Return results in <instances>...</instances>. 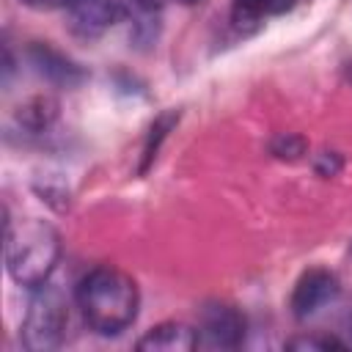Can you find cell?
Returning a JSON list of instances; mask_svg holds the SVG:
<instances>
[{"instance_id":"1","label":"cell","mask_w":352,"mask_h":352,"mask_svg":"<svg viewBox=\"0 0 352 352\" xmlns=\"http://www.w3.org/2000/svg\"><path fill=\"white\" fill-rule=\"evenodd\" d=\"M77 305L91 330L116 336L138 316V283L118 267H94L77 283Z\"/></svg>"},{"instance_id":"2","label":"cell","mask_w":352,"mask_h":352,"mask_svg":"<svg viewBox=\"0 0 352 352\" xmlns=\"http://www.w3.org/2000/svg\"><path fill=\"white\" fill-rule=\"evenodd\" d=\"M58 256L60 236L50 223L28 217L14 226L11 220H6V270L14 283L38 289L50 280Z\"/></svg>"},{"instance_id":"3","label":"cell","mask_w":352,"mask_h":352,"mask_svg":"<svg viewBox=\"0 0 352 352\" xmlns=\"http://www.w3.org/2000/svg\"><path fill=\"white\" fill-rule=\"evenodd\" d=\"M69 322V311H66V300L60 294V289L41 283L28 305L25 322H22V341L28 349L33 352H47L55 349L63 341V330Z\"/></svg>"},{"instance_id":"4","label":"cell","mask_w":352,"mask_h":352,"mask_svg":"<svg viewBox=\"0 0 352 352\" xmlns=\"http://www.w3.org/2000/svg\"><path fill=\"white\" fill-rule=\"evenodd\" d=\"M198 346L209 349H234L245 338V316L226 302H209L201 311L198 322Z\"/></svg>"},{"instance_id":"5","label":"cell","mask_w":352,"mask_h":352,"mask_svg":"<svg viewBox=\"0 0 352 352\" xmlns=\"http://www.w3.org/2000/svg\"><path fill=\"white\" fill-rule=\"evenodd\" d=\"M63 11L69 30L80 38H99L124 16L118 0H69Z\"/></svg>"},{"instance_id":"6","label":"cell","mask_w":352,"mask_h":352,"mask_svg":"<svg viewBox=\"0 0 352 352\" xmlns=\"http://www.w3.org/2000/svg\"><path fill=\"white\" fill-rule=\"evenodd\" d=\"M336 297H338V278L330 270L314 267V270L302 272L300 280L294 283L292 311H294L297 319H308L319 308H324L327 302H333Z\"/></svg>"},{"instance_id":"7","label":"cell","mask_w":352,"mask_h":352,"mask_svg":"<svg viewBox=\"0 0 352 352\" xmlns=\"http://www.w3.org/2000/svg\"><path fill=\"white\" fill-rule=\"evenodd\" d=\"M135 346L143 352H190L198 346V333L184 322H162L151 327Z\"/></svg>"},{"instance_id":"8","label":"cell","mask_w":352,"mask_h":352,"mask_svg":"<svg viewBox=\"0 0 352 352\" xmlns=\"http://www.w3.org/2000/svg\"><path fill=\"white\" fill-rule=\"evenodd\" d=\"M30 60H33V66L38 69V74H44V77L52 80V82L74 85V82L82 80L80 66L72 63L69 58H63L60 52L50 50L47 44H33V47H30Z\"/></svg>"},{"instance_id":"9","label":"cell","mask_w":352,"mask_h":352,"mask_svg":"<svg viewBox=\"0 0 352 352\" xmlns=\"http://www.w3.org/2000/svg\"><path fill=\"white\" fill-rule=\"evenodd\" d=\"M264 16H267V11H264L261 0H234V6H231V22L242 33L256 30L264 22Z\"/></svg>"},{"instance_id":"10","label":"cell","mask_w":352,"mask_h":352,"mask_svg":"<svg viewBox=\"0 0 352 352\" xmlns=\"http://www.w3.org/2000/svg\"><path fill=\"white\" fill-rule=\"evenodd\" d=\"M55 110H58V104H55L50 96H36V99H30V102L22 107L19 121L28 124L30 129H44V126L55 118Z\"/></svg>"},{"instance_id":"11","label":"cell","mask_w":352,"mask_h":352,"mask_svg":"<svg viewBox=\"0 0 352 352\" xmlns=\"http://www.w3.org/2000/svg\"><path fill=\"white\" fill-rule=\"evenodd\" d=\"M305 148H308L305 138H302V135H292V132L278 135V138H272V143H270V151H272L278 160H289V162L300 160V157L305 154Z\"/></svg>"},{"instance_id":"12","label":"cell","mask_w":352,"mask_h":352,"mask_svg":"<svg viewBox=\"0 0 352 352\" xmlns=\"http://www.w3.org/2000/svg\"><path fill=\"white\" fill-rule=\"evenodd\" d=\"M176 118H179V116L165 113V116H160V118L154 121L151 135H148V143H146V151H143V168H140V170H146V168H148V162L157 157V146H160V140L168 135V129L173 126V121H176Z\"/></svg>"},{"instance_id":"13","label":"cell","mask_w":352,"mask_h":352,"mask_svg":"<svg viewBox=\"0 0 352 352\" xmlns=\"http://www.w3.org/2000/svg\"><path fill=\"white\" fill-rule=\"evenodd\" d=\"M286 346L289 349H322L324 352V349H344L346 344L338 341V338H333V336H297Z\"/></svg>"},{"instance_id":"14","label":"cell","mask_w":352,"mask_h":352,"mask_svg":"<svg viewBox=\"0 0 352 352\" xmlns=\"http://www.w3.org/2000/svg\"><path fill=\"white\" fill-rule=\"evenodd\" d=\"M314 168H316L319 176H336V173L341 170V157H338L336 151H322V154L316 157Z\"/></svg>"},{"instance_id":"15","label":"cell","mask_w":352,"mask_h":352,"mask_svg":"<svg viewBox=\"0 0 352 352\" xmlns=\"http://www.w3.org/2000/svg\"><path fill=\"white\" fill-rule=\"evenodd\" d=\"M261 3H264L267 16H275V14H286V11H292L297 0H261Z\"/></svg>"},{"instance_id":"16","label":"cell","mask_w":352,"mask_h":352,"mask_svg":"<svg viewBox=\"0 0 352 352\" xmlns=\"http://www.w3.org/2000/svg\"><path fill=\"white\" fill-rule=\"evenodd\" d=\"M22 3L36 11H52V8H66L69 0H22Z\"/></svg>"},{"instance_id":"17","label":"cell","mask_w":352,"mask_h":352,"mask_svg":"<svg viewBox=\"0 0 352 352\" xmlns=\"http://www.w3.org/2000/svg\"><path fill=\"white\" fill-rule=\"evenodd\" d=\"M346 80L352 82V63H349V69H346Z\"/></svg>"},{"instance_id":"18","label":"cell","mask_w":352,"mask_h":352,"mask_svg":"<svg viewBox=\"0 0 352 352\" xmlns=\"http://www.w3.org/2000/svg\"><path fill=\"white\" fill-rule=\"evenodd\" d=\"M179 3H187L190 6V3H198V0H179Z\"/></svg>"}]
</instances>
